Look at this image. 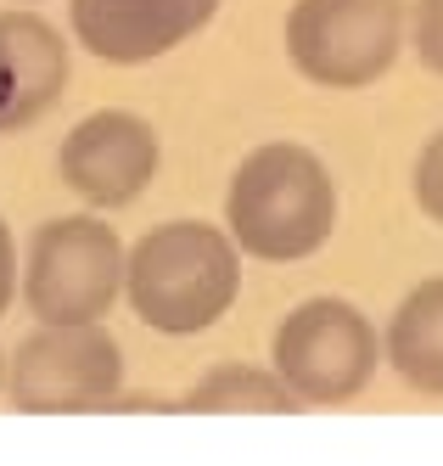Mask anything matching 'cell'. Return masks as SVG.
Listing matches in <instances>:
<instances>
[{"label":"cell","instance_id":"cell-1","mask_svg":"<svg viewBox=\"0 0 443 466\" xmlns=\"http://www.w3.org/2000/svg\"><path fill=\"white\" fill-rule=\"evenodd\" d=\"M242 292V248L208 219H163L129 248L124 298L157 338H202Z\"/></svg>","mask_w":443,"mask_h":466},{"label":"cell","instance_id":"cell-2","mask_svg":"<svg viewBox=\"0 0 443 466\" xmlns=\"http://www.w3.org/2000/svg\"><path fill=\"white\" fill-rule=\"evenodd\" d=\"M225 230L247 258H315L337 230V180L297 141H269L236 163L225 186Z\"/></svg>","mask_w":443,"mask_h":466},{"label":"cell","instance_id":"cell-3","mask_svg":"<svg viewBox=\"0 0 443 466\" xmlns=\"http://www.w3.org/2000/svg\"><path fill=\"white\" fill-rule=\"evenodd\" d=\"M124 242L96 214H62L45 219L23 258V304L40 326H96L124 298Z\"/></svg>","mask_w":443,"mask_h":466},{"label":"cell","instance_id":"cell-4","mask_svg":"<svg viewBox=\"0 0 443 466\" xmlns=\"http://www.w3.org/2000/svg\"><path fill=\"white\" fill-rule=\"evenodd\" d=\"M404 35V0H292L287 62L320 90H365L393 74Z\"/></svg>","mask_w":443,"mask_h":466},{"label":"cell","instance_id":"cell-5","mask_svg":"<svg viewBox=\"0 0 443 466\" xmlns=\"http://www.w3.org/2000/svg\"><path fill=\"white\" fill-rule=\"evenodd\" d=\"M269 365L303 405H348L382 365V331L348 298H303L276 326Z\"/></svg>","mask_w":443,"mask_h":466},{"label":"cell","instance_id":"cell-6","mask_svg":"<svg viewBox=\"0 0 443 466\" xmlns=\"http://www.w3.org/2000/svg\"><path fill=\"white\" fill-rule=\"evenodd\" d=\"M124 349L107 326H40L6 360V399L23 416H96L124 393Z\"/></svg>","mask_w":443,"mask_h":466},{"label":"cell","instance_id":"cell-7","mask_svg":"<svg viewBox=\"0 0 443 466\" xmlns=\"http://www.w3.org/2000/svg\"><path fill=\"white\" fill-rule=\"evenodd\" d=\"M157 169H163L157 129L141 113H124V107L85 113L56 147L62 186L74 191L85 208H101V214L141 203L146 186L157 180Z\"/></svg>","mask_w":443,"mask_h":466},{"label":"cell","instance_id":"cell-8","mask_svg":"<svg viewBox=\"0 0 443 466\" xmlns=\"http://www.w3.org/2000/svg\"><path fill=\"white\" fill-rule=\"evenodd\" d=\"M219 6L225 0H67V28L107 68H146L196 40Z\"/></svg>","mask_w":443,"mask_h":466},{"label":"cell","instance_id":"cell-9","mask_svg":"<svg viewBox=\"0 0 443 466\" xmlns=\"http://www.w3.org/2000/svg\"><path fill=\"white\" fill-rule=\"evenodd\" d=\"M74 74V51L56 23L34 12H0V136H23L40 124Z\"/></svg>","mask_w":443,"mask_h":466},{"label":"cell","instance_id":"cell-10","mask_svg":"<svg viewBox=\"0 0 443 466\" xmlns=\"http://www.w3.org/2000/svg\"><path fill=\"white\" fill-rule=\"evenodd\" d=\"M382 360L410 393L443 399V276H427L398 298L382 331Z\"/></svg>","mask_w":443,"mask_h":466},{"label":"cell","instance_id":"cell-11","mask_svg":"<svg viewBox=\"0 0 443 466\" xmlns=\"http://www.w3.org/2000/svg\"><path fill=\"white\" fill-rule=\"evenodd\" d=\"M180 410H196V416H297L303 399L276 377V365L258 371L247 360H219L191 382Z\"/></svg>","mask_w":443,"mask_h":466},{"label":"cell","instance_id":"cell-12","mask_svg":"<svg viewBox=\"0 0 443 466\" xmlns=\"http://www.w3.org/2000/svg\"><path fill=\"white\" fill-rule=\"evenodd\" d=\"M416 208L432 219V225H443V129L421 147V157H416Z\"/></svg>","mask_w":443,"mask_h":466},{"label":"cell","instance_id":"cell-13","mask_svg":"<svg viewBox=\"0 0 443 466\" xmlns=\"http://www.w3.org/2000/svg\"><path fill=\"white\" fill-rule=\"evenodd\" d=\"M410 46L427 68L443 79V0H416L410 6Z\"/></svg>","mask_w":443,"mask_h":466},{"label":"cell","instance_id":"cell-14","mask_svg":"<svg viewBox=\"0 0 443 466\" xmlns=\"http://www.w3.org/2000/svg\"><path fill=\"white\" fill-rule=\"evenodd\" d=\"M17 281H23V264H17V237H12L6 214H0V315L12 309V298H17Z\"/></svg>","mask_w":443,"mask_h":466},{"label":"cell","instance_id":"cell-15","mask_svg":"<svg viewBox=\"0 0 443 466\" xmlns=\"http://www.w3.org/2000/svg\"><path fill=\"white\" fill-rule=\"evenodd\" d=\"M0 393H6V354H0Z\"/></svg>","mask_w":443,"mask_h":466}]
</instances>
